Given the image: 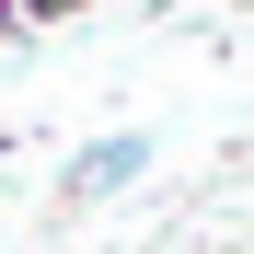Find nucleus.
<instances>
[{"instance_id": "obj_1", "label": "nucleus", "mask_w": 254, "mask_h": 254, "mask_svg": "<svg viewBox=\"0 0 254 254\" xmlns=\"http://www.w3.org/2000/svg\"><path fill=\"white\" fill-rule=\"evenodd\" d=\"M139 174H150V127H116V139H93L69 162V196H127Z\"/></svg>"}, {"instance_id": "obj_2", "label": "nucleus", "mask_w": 254, "mask_h": 254, "mask_svg": "<svg viewBox=\"0 0 254 254\" xmlns=\"http://www.w3.org/2000/svg\"><path fill=\"white\" fill-rule=\"evenodd\" d=\"M0 12H12V23H69L81 0H0Z\"/></svg>"}, {"instance_id": "obj_3", "label": "nucleus", "mask_w": 254, "mask_h": 254, "mask_svg": "<svg viewBox=\"0 0 254 254\" xmlns=\"http://www.w3.org/2000/svg\"><path fill=\"white\" fill-rule=\"evenodd\" d=\"M0 35H12V12H0Z\"/></svg>"}]
</instances>
